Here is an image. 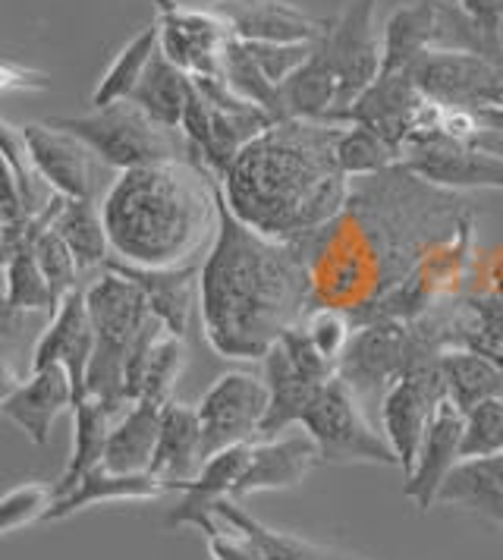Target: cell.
<instances>
[{"label": "cell", "mask_w": 503, "mask_h": 560, "mask_svg": "<svg viewBox=\"0 0 503 560\" xmlns=\"http://www.w3.org/2000/svg\"><path fill=\"white\" fill-rule=\"evenodd\" d=\"M208 551H211V560H265V555L255 548V541L230 526L208 538Z\"/></svg>", "instance_id": "obj_44"}, {"label": "cell", "mask_w": 503, "mask_h": 560, "mask_svg": "<svg viewBox=\"0 0 503 560\" xmlns=\"http://www.w3.org/2000/svg\"><path fill=\"white\" fill-rule=\"evenodd\" d=\"M48 124L85 142L101 164L114 167L117 174L189 158V145L183 132L154 124L149 114L132 102L95 107L92 114H82V117H54Z\"/></svg>", "instance_id": "obj_5"}, {"label": "cell", "mask_w": 503, "mask_h": 560, "mask_svg": "<svg viewBox=\"0 0 503 560\" xmlns=\"http://www.w3.org/2000/svg\"><path fill=\"white\" fill-rule=\"evenodd\" d=\"M20 387H23L20 375L13 372V365H10L7 359L0 357V409L7 407V400H10Z\"/></svg>", "instance_id": "obj_47"}, {"label": "cell", "mask_w": 503, "mask_h": 560, "mask_svg": "<svg viewBox=\"0 0 503 560\" xmlns=\"http://www.w3.org/2000/svg\"><path fill=\"white\" fill-rule=\"evenodd\" d=\"M318 42H286V45H280V42H243V45L249 48L255 63L261 67V73L277 85H283L300 67L308 63V57L315 54Z\"/></svg>", "instance_id": "obj_41"}, {"label": "cell", "mask_w": 503, "mask_h": 560, "mask_svg": "<svg viewBox=\"0 0 503 560\" xmlns=\"http://www.w3.org/2000/svg\"><path fill=\"white\" fill-rule=\"evenodd\" d=\"M441 114L444 107L428 102L409 73H381L343 114L334 117V124L372 129L402 152L412 132L441 127Z\"/></svg>", "instance_id": "obj_9"}, {"label": "cell", "mask_w": 503, "mask_h": 560, "mask_svg": "<svg viewBox=\"0 0 503 560\" xmlns=\"http://www.w3.org/2000/svg\"><path fill=\"white\" fill-rule=\"evenodd\" d=\"M161 51V32L157 23L139 28L124 48L117 51V57L110 60V67L104 70V77L98 79L95 92H92V107H107V104L129 102V95L136 92V85L142 82L145 70H149L151 57Z\"/></svg>", "instance_id": "obj_32"}, {"label": "cell", "mask_w": 503, "mask_h": 560, "mask_svg": "<svg viewBox=\"0 0 503 560\" xmlns=\"http://www.w3.org/2000/svg\"><path fill=\"white\" fill-rule=\"evenodd\" d=\"M409 362V328L397 318L365 322L352 334L343 357L337 362V375L350 384L355 397L381 400L387 387L400 378Z\"/></svg>", "instance_id": "obj_12"}, {"label": "cell", "mask_w": 503, "mask_h": 560, "mask_svg": "<svg viewBox=\"0 0 503 560\" xmlns=\"http://www.w3.org/2000/svg\"><path fill=\"white\" fill-rule=\"evenodd\" d=\"M377 0H350L340 16L330 20L321 38V54L337 77V107L325 124H334L377 77L384 67V42L375 32Z\"/></svg>", "instance_id": "obj_7"}, {"label": "cell", "mask_w": 503, "mask_h": 560, "mask_svg": "<svg viewBox=\"0 0 503 560\" xmlns=\"http://www.w3.org/2000/svg\"><path fill=\"white\" fill-rule=\"evenodd\" d=\"M437 189H501L503 154L456 139L444 129H419L402 145V161Z\"/></svg>", "instance_id": "obj_8"}, {"label": "cell", "mask_w": 503, "mask_h": 560, "mask_svg": "<svg viewBox=\"0 0 503 560\" xmlns=\"http://www.w3.org/2000/svg\"><path fill=\"white\" fill-rule=\"evenodd\" d=\"M54 498H57L54 488L42 482H23L0 494V535L16 533L35 520H45Z\"/></svg>", "instance_id": "obj_40"}, {"label": "cell", "mask_w": 503, "mask_h": 560, "mask_svg": "<svg viewBox=\"0 0 503 560\" xmlns=\"http://www.w3.org/2000/svg\"><path fill=\"white\" fill-rule=\"evenodd\" d=\"M85 306L95 328V353L85 372V397H95L110 416H120L129 404L126 359L151 318L145 293L124 275L104 268L101 278L85 287Z\"/></svg>", "instance_id": "obj_4"}, {"label": "cell", "mask_w": 503, "mask_h": 560, "mask_svg": "<svg viewBox=\"0 0 503 560\" xmlns=\"http://www.w3.org/2000/svg\"><path fill=\"white\" fill-rule=\"evenodd\" d=\"M498 48H501V54H503V23H501V28H498Z\"/></svg>", "instance_id": "obj_49"}, {"label": "cell", "mask_w": 503, "mask_h": 560, "mask_svg": "<svg viewBox=\"0 0 503 560\" xmlns=\"http://www.w3.org/2000/svg\"><path fill=\"white\" fill-rule=\"evenodd\" d=\"M255 444V441H252ZM252 444H236L226 447L221 454H214L211 459H204L199 469V476L192 482H186L179 491V504L167 513V529H179V526H196L204 538L218 535L226 529V523L214 513V508L233 494V488L239 482V476L246 472L252 457Z\"/></svg>", "instance_id": "obj_15"}, {"label": "cell", "mask_w": 503, "mask_h": 560, "mask_svg": "<svg viewBox=\"0 0 503 560\" xmlns=\"http://www.w3.org/2000/svg\"><path fill=\"white\" fill-rule=\"evenodd\" d=\"M157 3L161 54L189 77H224V51L233 32L211 7H186L176 0Z\"/></svg>", "instance_id": "obj_11"}, {"label": "cell", "mask_w": 503, "mask_h": 560, "mask_svg": "<svg viewBox=\"0 0 503 560\" xmlns=\"http://www.w3.org/2000/svg\"><path fill=\"white\" fill-rule=\"evenodd\" d=\"M174 488L164 485L161 479H154L151 472H136V476H120L110 472L104 466H95L92 472H85L73 491L54 498V504L45 513V520H67L79 510L95 508V504H117V501H157L164 494H171Z\"/></svg>", "instance_id": "obj_23"}, {"label": "cell", "mask_w": 503, "mask_h": 560, "mask_svg": "<svg viewBox=\"0 0 503 560\" xmlns=\"http://www.w3.org/2000/svg\"><path fill=\"white\" fill-rule=\"evenodd\" d=\"M50 228L70 246L79 271H104L114 258L98 199H63Z\"/></svg>", "instance_id": "obj_29"}, {"label": "cell", "mask_w": 503, "mask_h": 560, "mask_svg": "<svg viewBox=\"0 0 503 560\" xmlns=\"http://www.w3.org/2000/svg\"><path fill=\"white\" fill-rule=\"evenodd\" d=\"M25 145L32 154L35 174L48 186L54 196L63 199H95V171H98V158L85 142H79L75 136L63 129L45 124H25L23 127Z\"/></svg>", "instance_id": "obj_13"}, {"label": "cell", "mask_w": 503, "mask_h": 560, "mask_svg": "<svg viewBox=\"0 0 503 560\" xmlns=\"http://www.w3.org/2000/svg\"><path fill=\"white\" fill-rule=\"evenodd\" d=\"M110 271L129 278L149 300L151 315L176 337L186 340L192 312L199 306V268L201 265H179V268H139L126 265L120 258L107 261Z\"/></svg>", "instance_id": "obj_18"}, {"label": "cell", "mask_w": 503, "mask_h": 560, "mask_svg": "<svg viewBox=\"0 0 503 560\" xmlns=\"http://www.w3.org/2000/svg\"><path fill=\"white\" fill-rule=\"evenodd\" d=\"M498 139H501V142H498V145H491V149H488V152H498V154H503V136H501V132H498Z\"/></svg>", "instance_id": "obj_48"}, {"label": "cell", "mask_w": 503, "mask_h": 560, "mask_svg": "<svg viewBox=\"0 0 503 560\" xmlns=\"http://www.w3.org/2000/svg\"><path fill=\"white\" fill-rule=\"evenodd\" d=\"M186 365V340L176 334L164 331L157 337L154 350L149 357V369H145V384H142V397L139 400H151L157 407L174 400V387L183 375Z\"/></svg>", "instance_id": "obj_37"}, {"label": "cell", "mask_w": 503, "mask_h": 560, "mask_svg": "<svg viewBox=\"0 0 503 560\" xmlns=\"http://www.w3.org/2000/svg\"><path fill=\"white\" fill-rule=\"evenodd\" d=\"M337 124L283 120L252 139L224 171L221 192L252 230L296 243L350 208L352 183L337 164Z\"/></svg>", "instance_id": "obj_2"}, {"label": "cell", "mask_w": 503, "mask_h": 560, "mask_svg": "<svg viewBox=\"0 0 503 560\" xmlns=\"http://www.w3.org/2000/svg\"><path fill=\"white\" fill-rule=\"evenodd\" d=\"M239 42H318L330 20L308 16L286 0H211L208 3Z\"/></svg>", "instance_id": "obj_16"}, {"label": "cell", "mask_w": 503, "mask_h": 560, "mask_svg": "<svg viewBox=\"0 0 503 560\" xmlns=\"http://www.w3.org/2000/svg\"><path fill=\"white\" fill-rule=\"evenodd\" d=\"M114 425V416L101 407L95 397H82L73 404V454L63 469V479L54 485V494H67L73 491L75 482L92 472L95 466L104 463V451H107V434Z\"/></svg>", "instance_id": "obj_31"}, {"label": "cell", "mask_w": 503, "mask_h": 560, "mask_svg": "<svg viewBox=\"0 0 503 560\" xmlns=\"http://www.w3.org/2000/svg\"><path fill=\"white\" fill-rule=\"evenodd\" d=\"M318 447L321 463H375V466H400L394 447L365 416V404L355 397L350 384L340 375L318 390L312 407L305 409L302 425Z\"/></svg>", "instance_id": "obj_6"}, {"label": "cell", "mask_w": 503, "mask_h": 560, "mask_svg": "<svg viewBox=\"0 0 503 560\" xmlns=\"http://www.w3.org/2000/svg\"><path fill=\"white\" fill-rule=\"evenodd\" d=\"M434 508H463L503 526V454L459 459V466L441 485Z\"/></svg>", "instance_id": "obj_25"}, {"label": "cell", "mask_w": 503, "mask_h": 560, "mask_svg": "<svg viewBox=\"0 0 503 560\" xmlns=\"http://www.w3.org/2000/svg\"><path fill=\"white\" fill-rule=\"evenodd\" d=\"M321 463L315 441L308 432L277 434L268 441H255L252 444V457L246 472L239 476V482L233 488V501H243L258 491H283V488H296L302 479L312 472V466Z\"/></svg>", "instance_id": "obj_17"}, {"label": "cell", "mask_w": 503, "mask_h": 560, "mask_svg": "<svg viewBox=\"0 0 503 560\" xmlns=\"http://www.w3.org/2000/svg\"><path fill=\"white\" fill-rule=\"evenodd\" d=\"M73 382L63 365H50L42 372H28V382L0 409L13 425H20L35 444H48L50 429L63 409H73Z\"/></svg>", "instance_id": "obj_21"}, {"label": "cell", "mask_w": 503, "mask_h": 560, "mask_svg": "<svg viewBox=\"0 0 503 560\" xmlns=\"http://www.w3.org/2000/svg\"><path fill=\"white\" fill-rule=\"evenodd\" d=\"M48 73L0 60V92H48Z\"/></svg>", "instance_id": "obj_45"}, {"label": "cell", "mask_w": 503, "mask_h": 560, "mask_svg": "<svg viewBox=\"0 0 503 560\" xmlns=\"http://www.w3.org/2000/svg\"><path fill=\"white\" fill-rule=\"evenodd\" d=\"M7 306L16 312H50V315L60 306L57 293L50 290V283L35 261L28 240L7 258Z\"/></svg>", "instance_id": "obj_36"}, {"label": "cell", "mask_w": 503, "mask_h": 560, "mask_svg": "<svg viewBox=\"0 0 503 560\" xmlns=\"http://www.w3.org/2000/svg\"><path fill=\"white\" fill-rule=\"evenodd\" d=\"M261 369H265V384H268V412H265V422H261V432L258 441H268L277 434L290 432L302 425V416L305 409L312 407V400L318 397V390L325 384L308 382L305 375L296 372V365L286 359L283 347L274 343L265 359H261Z\"/></svg>", "instance_id": "obj_22"}, {"label": "cell", "mask_w": 503, "mask_h": 560, "mask_svg": "<svg viewBox=\"0 0 503 560\" xmlns=\"http://www.w3.org/2000/svg\"><path fill=\"white\" fill-rule=\"evenodd\" d=\"M459 459H463V409L444 400L422 438L412 472L406 476V498L422 513L434 508L441 485L459 466Z\"/></svg>", "instance_id": "obj_19"}, {"label": "cell", "mask_w": 503, "mask_h": 560, "mask_svg": "<svg viewBox=\"0 0 503 560\" xmlns=\"http://www.w3.org/2000/svg\"><path fill=\"white\" fill-rule=\"evenodd\" d=\"M189 92H192V77L183 73L176 63H171L164 54L157 51L151 57L142 82L129 95V102L136 104V107H142L154 124L179 132L186 104H189Z\"/></svg>", "instance_id": "obj_30"}, {"label": "cell", "mask_w": 503, "mask_h": 560, "mask_svg": "<svg viewBox=\"0 0 503 560\" xmlns=\"http://www.w3.org/2000/svg\"><path fill=\"white\" fill-rule=\"evenodd\" d=\"M214 513L224 520L230 529H236V533L246 535L249 541H255V548L265 555V560H365L347 555V551H337V548H327V545H318V541L300 538V535L283 533V529H271V526L258 523L249 510L243 508L239 501H233V498H224L214 508Z\"/></svg>", "instance_id": "obj_27"}, {"label": "cell", "mask_w": 503, "mask_h": 560, "mask_svg": "<svg viewBox=\"0 0 503 560\" xmlns=\"http://www.w3.org/2000/svg\"><path fill=\"white\" fill-rule=\"evenodd\" d=\"M315 278L296 243L243 224L218 189V233L199 268L204 340L224 359L261 362L312 312Z\"/></svg>", "instance_id": "obj_1"}, {"label": "cell", "mask_w": 503, "mask_h": 560, "mask_svg": "<svg viewBox=\"0 0 503 560\" xmlns=\"http://www.w3.org/2000/svg\"><path fill=\"white\" fill-rule=\"evenodd\" d=\"M441 375L447 387V400L463 412L481 400L503 397V365L484 350L451 347L441 353Z\"/></svg>", "instance_id": "obj_28"}, {"label": "cell", "mask_w": 503, "mask_h": 560, "mask_svg": "<svg viewBox=\"0 0 503 560\" xmlns=\"http://www.w3.org/2000/svg\"><path fill=\"white\" fill-rule=\"evenodd\" d=\"M201 459H211L226 447L258 441L268 412V384L249 372H226L199 400Z\"/></svg>", "instance_id": "obj_10"}, {"label": "cell", "mask_w": 503, "mask_h": 560, "mask_svg": "<svg viewBox=\"0 0 503 560\" xmlns=\"http://www.w3.org/2000/svg\"><path fill=\"white\" fill-rule=\"evenodd\" d=\"M201 422L199 409L171 400L161 409V432L151 457V476L179 491L201 469Z\"/></svg>", "instance_id": "obj_20"}, {"label": "cell", "mask_w": 503, "mask_h": 560, "mask_svg": "<svg viewBox=\"0 0 503 560\" xmlns=\"http://www.w3.org/2000/svg\"><path fill=\"white\" fill-rule=\"evenodd\" d=\"M218 189L189 158L120 171L101 199L114 258L139 268L192 265L214 243Z\"/></svg>", "instance_id": "obj_3"}, {"label": "cell", "mask_w": 503, "mask_h": 560, "mask_svg": "<svg viewBox=\"0 0 503 560\" xmlns=\"http://www.w3.org/2000/svg\"><path fill=\"white\" fill-rule=\"evenodd\" d=\"M0 158L7 161V167L13 171V177L23 189L25 208L28 214L35 218L38 211H45L48 205L38 202V192H42V177L35 174V164H32V154H28V145H25L23 127H13L10 120L0 117Z\"/></svg>", "instance_id": "obj_39"}, {"label": "cell", "mask_w": 503, "mask_h": 560, "mask_svg": "<svg viewBox=\"0 0 503 560\" xmlns=\"http://www.w3.org/2000/svg\"><path fill=\"white\" fill-rule=\"evenodd\" d=\"M402 161L400 149L384 142L377 132L355 124H343L337 132V164L350 179L377 177Z\"/></svg>", "instance_id": "obj_35"}, {"label": "cell", "mask_w": 503, "mask_h": 560, "mask_svg": "<svg viewBox=\"0 0 503 560\" xmlns=\"http://www.w3.org/2000/svg\"><path fill=\"white\" fill-rule=\"evenodd\" d=\"M92 353H95V328H92L89 306H85V287H79L70 296L60 300V306L54 308L50 325L38 337L35 350H32L28 372L63 365L70 382H73L75 400H82L85 397V372H89Z\"/></svg>", "instance_id": "obj_14"}, {"label": "cell", "mask_w": 503, "mask_h": 560, "mask_svg": "<svg viewBox=\"0 0 503 560\" xmlns=\"http://www.w3.org/2000/svg\"><path fill=\"white\" fill-rule=\"evenodd\" d=\"M456 7L472 20V26L488 32L498 42V28L503 23V0H456Z\"/></svg>", "instance_id": "obj_46"}, {"label": "cell", "mask_w": 503, "mask_h": 560, "mask_svg": "<svg viewBox=\"0 0 503 560\" xmlns=\"http://www.w3.org/2000/svg\"><path fill=\"white\" fill-rule=\"evenodd\" d=\"M444 35L441 0H416L390 13L384 23V67L381 73H406L422 54L434 51Z\"/></svg>", "instance_id": "obj_24"}, {"label": "cell", "mask_w": 503, "mask_h": 560, "mask_svg": "<svg viewBox=\"0 0 503 560\" xmlns=\"http://www.w3.org/2000/svg\"><path fill=\"white\" fill-rule=\"evenodd\" d=\"M498 454H503V397H491L463 412V459Z\"/></svg>", "instance_id": "obj_38"}, {"label": "cell", "mask_w": 503, "mask_h": 560, "mask_svg": "<svg viewBox=\"0 0 503 560\" xmlns=\"http://www.w3.org/2000/svg\"><path fill=\"white\" fill-rule=\"evenodd\" d=\"M286 120H327L337 107V77L321 54V42L308 63L280 85Z\"/></svg>", "instance_id": "obj_33"}, {"label": "cell", "mask_w": 503, "mask_h": 560, "mask_svg": "<svg viewBox=\"0 0 503 560\" xmlns=\"http://www.w3.org/2000/svg\"><path fill=\"white\" fill-rule=\"evenodd\" d=\"M302 328L308 331L312 343H315L327 359L340 362V357H343V350H347V343H350L352 337L350 315H347L343 308L315 306L305 315Z\"/></svg>", "instance_id": "obj_42"}, {"label": "cell", "mask_w": 503, "mask_h": 560, "mask_svg": "<svg viewBox=\"0 0 503 560\" xmlns=\"http://www.w3.org/2000/svg\"><path fill=\"white\" fill-rule=\"evenodd\" d=\"M277 343L283 347L286 359L296 365V372L305 375L308 382L327 384L334 375H337V362H334V359H327L325 353L312 343V337H308V331H305L302 325L290 328V331H283V337H280Z\"/></svg>", "instance_id": "obj_43"}, {"label": "cell", "mask_w": 503, "mask_h": 560, "mask_svg": "<svg viewBox=\"0 0 503 560\" xmlns=\"http://www.w3.org/2000/svg\"><path fill=\"white\" fill-rule=\"evenodd\" d=\"M167 407V404H164ZM151 400H136L132 407L120 412V419L110 425L107 434V451H104V469L120 472V476H136L149 472L154 447H157V432H161V409Z\"/></svg>", "instance_id": "obj_26"}, {"label": "cell", "mask_w": 503, "mask_h": 560, "mask_svg": "<svg viewBox=\"0 0 503 560\" xmlns=\"http://www.w3.org/2000/svg\"><path fill=\"white\" fill-rule=\"evenodd\" d=\"M224 79L236 95H243L246 102L258 104L274 124H283V120H286V107H283V92H280V85L261 73V67L255 63V57H252L249 48H246L239 38H230V45H226Z\"/></svg>", "instance_id": "obj_34"}]
</instances>
